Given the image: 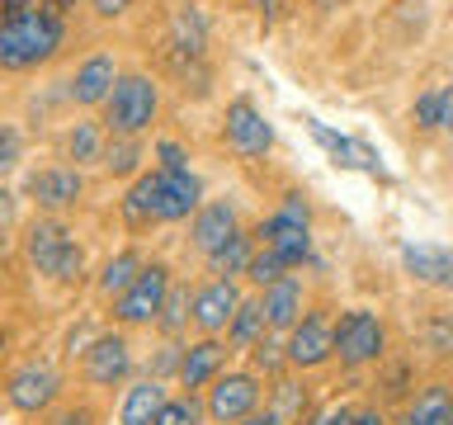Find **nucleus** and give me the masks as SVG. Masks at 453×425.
Masks as SVG:
<instances>
[{
  "label": "nucleus",
  "instance_id": "obj_19",
  "mask_svg": "<svg viewBox=\"0 0 453 425\" xmlns=\"http://www.w3.org/2000/svg\"><path fill=\"white\" fill-rule=\"evenodd\" d=\"M265 321H269V331H293L303 321V283L279 279L274 289H265Z\"/></svg>",
  "mask_w": 453,
  "mask_h": 425
},
{
  "label": "nucleus",
  "instance_id": "obj_3",
  "mask_svg": "<svg viewBox=\"0 0 453 425\" xmlns=\"http://www.w3.org/2000/svg\"><path fill=\"white\" fill-rule=\"evenodd\" d=\"M24 255H28V265H34L38 274H48L57 283L81 279V269H85L81 246L71 241V232L57 218H38L34 227H28L24 232Z\"/></svg>",
  "mask_w": 453,
  "mask_h": 425
},
{
  "label": "nucleus",
  "instance_id": "obj_47",
  "mask_svg": "<svg viewBox=\"0 0 453 425\" xmlns=\"http://www.w3.org/2000/svg\"><path fill=\"white\" fill-rule=\"evenodd\" d=\"M246 5H250V10H260V14H269V10H274V0H246Z\"/></svg>",
  "mask_w": 453,
  "mask_h": 425
},
{
  "label": "nucleus",
  "instance_id": "obj_11",
  "mask_svg": "<svg viewBox=\"0 0 453 425\" xmlns=\"http://www.w3.org/2000/svg\"><path fill=\"white\" fill-rule=\"evenodd\" d=\"M81 194H85V180H81V170H71V166H48V170H34V175H28V198H34L42 212L76 208Z\"/></svg>",
  "mask_w": 453,
  "mask_h": 425
},
{
  "label": "nucleus",
  "instance_id": "obj_43",
  "mask_svg": "<svg viewBox=\"0 0 453 425\" xmlns=\"http://www.w3.org/2000/svg\"><path fill=\"white\" fill-rule=\"evenodd\" d=\"M10 218H14V194L0 184V227H10Z\"/></svg>",
  "mask_w": 453,
  "mask_h": 425
},
{
  "label": "nucleus",
  "instance_id": "obj_46",
  "mask_svg": "<svg viewBox=\"0 0 453 425\" xmlns=\"http://www.w3.org/2000/svg\"><path fill=\"white\" fill-rule=\"evenodd\" d=\"M42 5H48V10H57V14H62V10H71V5H76V0H42Z\"/></svg>",
  "mask_w": 453,
  "mask_h": 425
},
{
  "label": "nucleus",
  "instance_id": "obj_44",
  "mask_svg": "<svg viewBox=\"0 0 453 425\" xmlns=\"http://www.w3.org/2000/svg\"><path fill=\"white\" fill-rule=\"evenodd\" d=\"M354 425H388V421H382L378 406H368V411H359V416H354Z\"/></svg>",
  "mask_w": 453,
  "mask_h": 425
},
{
  "label": "nucleus",
  "instance_id": "obj_26",
  "mask_svg": "<svg viewBox=\"0 0 453 425\" xmlns=\"http://www.w3.org/2000/svg\"><path fill=\"white\" fill-rule=\"evenodd\" d=\"M250 255H255V241L246 232H236L226 246H218L208 255V265H212V274H222V279H236V274H246V265H250Z\"/></svg>",
  "mask_w": 453,
  "mask_h": 425
},
{
  "label": "nucleus",
  "instance_id": "obj_27",
  "mask_svg": "<svg viewBox=\"0 0 453 425\" xmlns=\"http://www.w3.org/2000/svg\"><path fill=\"white\" fill-rule=\"evenodd\" d=\"M269 397H274V416L288 425V421H307L311 411H307V382H293V378H279L274 388H269Z\"/></svg>",
  "mask_w": 453,
  "mask_h": 425
},
{
  "label": "nucleus",
  "instance_id": "obj_32",
  "mask_svg": "<svg viewBox=\"0 0 453 425\" xmlns=\"http://www.w3.org/2000/svg\"><path fill=\"white\" fill-rule=\"evenodd\" d=\"M189 317H194V298H189V289H170L165 307H161V317H156V321H161V331L175 336V331H180V326L189 321Z\"/></svg>",
  "mask_w": 453,
  "mask_h": 425
},
{
  "label": "nucleus",
  "instance_id": "obj_45",
  "mask_svg": "<svg viewBox=\"0 0 453 425\" xmlns=\"http://www.w3.org/2000/svg\"><path fill=\"white\" fill-rule=\"evenodd\" d=\"M241 425H283V421L274 416V411H255V416H246Z\"/></svg>",
  "mask_w": 453,
  "mask_h": 425
},
{
  "label": "nucleus",
  "instance_id": "obj_34",
  "mask_svg": "<svg viewBox=\"0 0 453 425\" xmlns=\"http://www.w3.org/2000/svg\"><path fill=\"white\" fill-rule=\"evenodd\" d=\"M439 104H444V90H425L416 104H411V123H416L420 133H434L439 128Z\"/></svg>",
  "mask_w": 453,
  "mask_h": 425
},
{
  "label": "nucleus",
  "instance_id": "obj_25",
  "mask_svg": "<svg viewBox=\"0 0 453 425\" xmlns=\"http://www.w3.org/2000/svg\"><path fill=\"white\" fill-rule=\"evenodd\" d=\"M142 255L137 251H119L113 260L104 265V274H99V293H109V298H123L127 289L137 283V274H142Z\"/></svg>",
  "mask_w": 453,
  "mask_h": 425
},
{
  "label": "nucleus",
  "instance_id": "obj_40",
  "mask_svg": "<svg viewBox=\"0 0 453 425\" xmlns=\"http://www.w3.org/2000/svg\"><path fill=\"white\" fill-rule=\"evenodd\" d=\"M52 425H95V411L90 406H66Z\"/></svg>",
  "mask_w": 453,
  "mask_h": 425
},
{
  "label": "nucleus",
  "instance_id": "obj_29",
  "mask_svg": "<svg viewBox=\"0 0 453 425\" xmlns=\"http://www.w3.org/2000/svg\"><path fill=\"white\" fill-rule=\"evenodd\" d=\"M137 166H142V142L137 137H109L104 142V170L109 175H137Z\"/></svg>",
  "mask_w": 453,
  "mask_h": 425
},
{
  "label": "nucleus",
  "instance_id": "obj_37",
  "mask_svg": "<svg viewBox=\"0 0 453 425\" xmlns=\"http://www.w3.org/2000/svg\"><path fill=\"white\" fill-rule=\"evenodd\" d=\"M354 416H359V411H354L349 402H340V397H335V402H326V406L311 411V416H307L303 425H354Z\"/></svg>",
  "mask_w": 453,
  "mask_h": 425
},
{
  "label": "nucleus",
  "instance_id": "obj_33",
  "mask_svg": "<svg viewBox=\"0 0 453 425\" xmlns=\"http://www.w3.org/2000/svg\"><path fill=\"white\" fill-rule=\"evenodd\" d=\"M198 402H194V392L189 397H165V406L156 411V421L151 425H198Z\"/></svg>",
  "mask_w": 453,
  "mask_h": 425
},
{
  "label": "nucleus",
  "instance_id": "obj_5",
  "mask_svg": "<svg viewBox=\"0 0 453 425\" xmlns=\"http://www.w3.org/2000/svg\"><path fill=\"white\" fill-rule=\"evenodd\" d=\"M382 345H388V331H382V317L368 307H354L335 321V359L345 368H364L382 359Z\"/></svg>",
  "mask_w": 453,
  "mask_h": 425
},
{
  "label": "nucleus",
  "instance_id": "obj_18",
  "mask_svg": "<svg viewBox=\"0 0 453 425\" xmlns=\"http://www.w3.org/2000/svg\"><path fill=\"white\" fill-rule=\"evenodd\" d=\"M198 198H203V189H198L189 170H161V222H180L189 212H198L203 208Z\"/></svg>",
  "mask_w": 453,
  "mask_h": 425
},
{
  "label": "nucleus",
  "instance_id": "obj_21",
  "mask_svg": "<svg viewBox=\"0 0 453 425\" xmlns=\"http://www.w3.org/2000/svg\"><path fill=\"white\" fill-rule=\"evenodd\" d=\"M165 406V388L161 378H142L123 392V406H119V425H151L156 411Z\"/></svg>",
  "mask_w": 453,
  "mask_h": 425
},
{
  "label": "nucleus",
  "instance_id": "obj_17",
  "mask_svg": "<svg viewBox=\"0 0 453 425\" xmlns=\"http://www.w3.org/2000/svg\"><path fill=\"white\" fill-rule=\"evenodd\" d=\"M402 265L411 279L434 283V289H453V251L449 246H402Z\"/></svg>",
  "mask_w": 453,
  "mask_h": 425
},
{
  "label": "nucleus",
  "instance_id": "obj_24",
  "mask_svg": "<svg viewBox=\"0 0 453 425\" xmlns=\"http://www.w3.org/2000/svg\"><path fill=\"white\" fill-rule=\"evenodd\" d=\"M265 298H241L232 326H226V340H232L236 350H255L265 340Z\"/></svg>",
  "mask_w": 453,
  "mask_h": 425
},
{
  "label": "nucleus",
  "instance_id": "obj_30",
  "mask_svg": "<svg viewBox=\"0 0 453 425\" xmlns=\"http://www.w3.org/2000/svg\"><path fill=\"white\" fill-rule=\"evenodd\" d=\"M203 38H208L203 14H198V5H184V10L175 14V48L189 52V57H198V52H203Z\"/></svg>",
  "mask_w": 453,
  "mask_h": 425
},
{
  "label": "nucleus",
  "instance_id": "obj_28",
  "mask_svg": "<svg viewBox=\"0 0 453 425\" xmlns=\"http://www.w3.org/2000/svg\"><path fill=\"white\" fill-rule=\"evenodd\" d=\"M66 156L76 166L85 161H104V133H99V123H71V133H66Z\"/></svg>",
  "mask_w": 453,
  "mask_h": 425
},
{
  "label": "nucleus",
  "instance_id": "obj_12",
  "mask_svg": "<svg viewBox=\"0 0 453 425\" xmlns=\"http://www.w3.org/2000/svg\"><path fill=\"white\" fill-rule=\"evenodd\" d=\"M226 142L236 156H265L274 147V128L265 123V113L250 99H232L226 104Z\"/></svg>",
  "mask_w": 453,
  "mask_h": 425
},
{
  "label": "nucleus",
  "instance_id": "obj_38",
  "mask_svg": "<svg viewBox=\"0 0 453 425\" xmlns=\"http://www.w3.org/2000/svg\"><path fill=\"white\" fill-rule=\"evenodd\" d=\"M156 156H161V170H189V156L180 142H156Z\"/></svg>",
  "mask_w": 453,
  "mask_h": 425
},
{
  "label": "nucleus",
  "instance_id": "obj_36",
  "mask_svg": "<svg viewBox=\"0 0 453 425\" xmlns=\"http://www.w3.org/2000/svg\"><path fill=\"white\" fill-rule=\"evenodd\" d=\"M250 354H255V368H260V374H279V368L288 364V345H279V340H269V336Z\"/></svg>",
  "mask_w": 453,
  "mask_h": 425
},
{
  "label": "nucleus",
  "instance_id": "obj_2",
  "mask_svg": "<svg viewBox=\"0 0 453 425\" xmlns=\"http://www.w3.org/2000/svg\"><path fill=\"white\" fill-rule=\"evenodd\" d=\"M161 113V90H156L151 76L142 71H127V76L113 81V95L104 104V128L109 137H142Z\"/></svg>",
  "mask_w": 453,
  "mask_h": 425
},
{
  "label": "nucleus",
  "instance_id": "obj_6",
  "mask_svg": "<svg viewBox=\"0 0 453 425\" xmlns=\"http://www.w3.org/2000/svg\"><path fill=\"white\" fill-rule=\"evenodd\" d=\"M170 289H175L170 265L151 260V265L137 274L133 289H127L123 298H113V321H123V326H147V321H156V317H161V307H165V298H170Z\"/></svg>",
  "mask_w": 453,
  "mask_h": 425
},
{
  "label": "nucleus",
  "instance_id": "obj_31",
  "mask_svg": "<svg viewBox=\"0 0 453 425\" xmlns=\"http://www.w3.org/2000/svg\"><path fill=\"white\" fill-rule=\"evenodd\" d=\"M246 279L255 283V289H274L279 279H288V265H283L269 246H260L250 255V265H246Z\"/></svg>",
  "mask_w": 453,
  "mask_h": 425
},
{
  "label": "nucleus",
  "instance_id": "obj_35",
  "mask_svg": "<svg viewBox=\"0 0 453 425\" xmlns=\"http://www.w3.org/2000/svg\"><path fill=\"white\" fill-rule=\"evenodd\" d=\"M19 161H24V137H19V128L0 123V180H5Z\"/></svg>",
  "mask_w": 453,
  "mask_h": 425
},
{
  "label": "nucleus",
  "instance_id": "obj_1",
  "mask_svg": "<svg viewBox=\"0 0 453 425\" xmlns=\"http://www.w3.org/2000/svg\"><path fill=\"white\" fill-rule=\"evenodd\" d=\"M62 42H66V19L42 0L10 10L0 19V71H38L62 52Z\"/></svg>",
  "mask_w": 453,
  "mask_h": 425
},
{
  "label": "nucleus",
  "instance_id": "obj_48",
  "mask_svg": "<svg viewBox=\"0 0 453 425\" xmlns=\"http://www.w3.org/2000/svg\"><path fill=\"white\" fill-rule=\"evenodd\" d=\"M5 345H10V331H5V326H0V354H5Z\"/></svg>",
  "mask_w": 453,
  "mask_h": 425
},
{
  "label": "nucleus",
  "instance_id": "obj_7",
  "mask_svg": "<svg viewBox=\"0 0 453 425\" xmlns=\"http://www.w3.org/2000/svg\"><path fill=\"white\" fill-rule=\"evenodd\" d=\"M260 406V378L255 374H218L208 388V416L218 425H241Z\"/></svg>",
  "mask_w": 453,
  "mask_h": 425
},
{
  "label": "nucleus",
  "instance_id": "obj_10",
  "mask_svg": "<svg viewBox=\"0 0 453 425\" xmlns=\"http://www.w3.org/2000/svg\"><path fill=\"white\" fill-rule=\"evenodd\" d=\"M127 368H133V350H127L123 336H95L90 350H81V374H85V382H95V388L123 382Z\"/></svg>",
  "mask_w": 453,
  "mask_h": 425
},
{
  "label": "nucleus",
  "instance_id": "obj_4",
  "mask_svg": "<svg viewBox=\"0 0 453 425\" xmlns=\"http://www.w3.org/2000/svg\"><path fill=\"white\" fill-rule=\"evenodd\" d=\"M307 222H311V212H307V204H303V194H283V204H279V212H269V218L260 222V236L269 251L279 255L288 269H297V265H307L311 260V236H307Z\"/></svg>",
  "mask_w": 453,
  "mask_h": 425
},
{
  "label": "nucleus",
  "instance_id": "obj_14",
  "mask_svg": "<svg viewBox=\"0 0 453 425\" xmlns=\"http://www.w3.org/2000/svg\"><path fill=\"white\" fill-rule=\"evenodd\" d=\"M113 81H119V66H113V57H109V52H90V57H85V62L76 66V76H71V99H76L81 109L109 104Z\"/></svg>",
  "mask_w": 453,
  "mask_h": 425
},
{
  "label": "nucleus",
  "instance_id": "obj_22",
  "mask_svg": "<svg viewBox=\"0 0 453 425\" xmlns=\"http://www.w3.org/2000/svg\"><path fill=\"white\" fill-rule=\"evenodd\" d=\"M307 128H311V137H317L321 147L331 151V161H335V166L378 170V151H373V147H364V142H354V137H340V133H331V128L317 123V119H307Z\"/></svg>",
  "mask_w": 453,
  "mask_h": 425
},
{
  "label": "nucleus",
  "instance_id": "obj_39",
  "mask_svg": "<svg viewBox=\"0 0 453 425\" xmlns=\"http://www.w3.org/2000/svg\"><path fill=\"white\" fill-rule=\"evenodd\" d=\"M430 350H434V354H449V350H453V326H449V321H434V326H430Z\"/></svg>",
  "mask_w": 453,
  "mask_h": 425
},
{
  "label": "nucleus",
  "instance_id": "obj_42",
  "mask_svg": "<svg viewBox=\"0 0 453 425\" xmlns=\"http://www.w3.org/2000/svg\"><path fill=\"white\" fill-rule=\"evenodd\" d=\"M439 128H444V133L453 137V85L444 90V104H439Z\"/></svg>",
  "mask_w": 453,
  "mask_h": 425
},
{
  "label": "nucleus",
  "instance_id": "obj_23",
  "mask_svg": "<svg viewBox=\"0 0 453 425\" xmlns=\"http://www.w3.org/2000/svg\"><path fill=\"white\" fill-rule=\"evenodd\" d=\"M396 425H453V392L444 382H434V388H425L416 402L402 411V421Z\"/></svg>",
  "mask_w": 453,
  "mask_h": 425
},
{
  "label": "nucleus",
  "instance_id": "obj_49",
  "mask_svg": "<svg viewBox=\"0 0 453 425\" xmlns=\"http://www.w3.org/2000/svg\"><path fill=\"white\" fill-rule=\"evenodd\" d=\"M317 5H321V10H335V5H340V0H317Z\"/></svg>",
  "mask_w": 453,
  "mask_h": 425
},
{
  "label": "nucleus",
  "instance_id": "obj_8",
  "mask_svg": "<svg viewBox=\"0 0 453 425\" xmlns=\"http://www.w3.org/2000/svg\"><path fill=\"white\" fill-rule=\"evenodd\" d=\"M57 392H62V378H57L52 364H24L14 368L10 382H5V397L14 411H24V416H38V411H48L57 402Z\"/></svg>",
  "mask_w": 453,
  "mask_h": 425
},
{
  "label": "nucleus",
  "instance_id": "obj_41",
  "mask_svg": "<svg viewBox=\"0 0 453 425\" xmlns=\"http://www.w3.org/2000/svg\"><path fill=\"white\" fill-rule=\"evenodd\" d=\"M95 5V14H104V19H113V14H123L127 5H133V0H90Z\"/></svg>",
  "mask_w": 453,
  "mask_h": 425
},
{
  "label": "nucleus",
  "instance_id": "obj_9",
  "mask_svg": "<svg viewBox=\"0 0 453 425\" xmlns=\"http://www.w3.org/2000/svg\"><path fill=\"white\" fill-rule=\"evenodd\" d=\"M335 359V321L326 312H307L303 321L288 331V364L293 368H317Z\"/></svg>",
  "mask_w": 453,
  "mask_h": 425
},
{
  "label": "nucleus",
  "instance_id": "obj_13",
  "mask_svg": "<svg viewBox=\"0 0 453 425\" xmlns=\"http://www.w3.org/2000/svg\"><path fill=\"white\" fill-rule=\"evenodd\" d=\"M236 307H241V298L232 289V279H212V283H203V289L194 293V326L203 336H222L226 326H232Z\"/></svg>",
  "mask_w": 453,
  "mask_h": 425
},
{
  "label": "nucleus",
  "instance_id": "obj_20",
  "mask_svg": "<svg viewBox=\"0 0 453 425\" xmlns=\"http://www.w3.org/2000/svg\"><path fill=\"white\" fill-rule=\"evenodd\" d=\"M123 218L133 227L161 222V170H147V175L133 180V189L123 198Z\"/></svg>",
  "mask_w": 453,
  "mask_h": 425
},
{
  "label": "nucleus",
  "instance_id": "obj_15",
  "mask_svg": "<svg viewBox=\"0 0 453 425\" xmlns=\"http://www.w3.org/2000/svg\"><path fill=\"white\" fill-rule=\"evenodd\" d=\"M222 364H226V345L218 336H203V340H194V345H184L180 354V382L184 388H212L222 374Z\"/></svg>",
  "mask_w": 453,
  "mask_h": 425
},
{
  "label": "nucleus",
  "instance_id": "obj_16",
  "mask_svg": "<svg viewBox=\"0 0 453 425\" xmlns=\"http://www.w3.org/2000/svg\"><path fill=\"white\" fill-rule=\"evenodd\" d=\"M236 232H241V227H236V208L226 204V198H212V204H203V208L194 212V246L203 251V255L226 246Z\"/></svg>",
  "mask_w": 453,
  "mask_h": 425
}]
</instances>
